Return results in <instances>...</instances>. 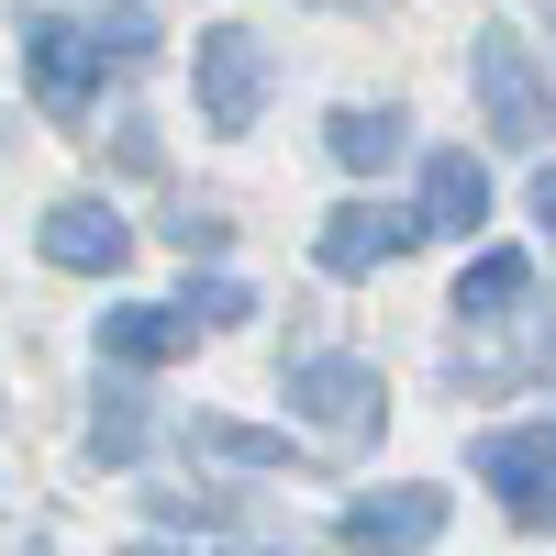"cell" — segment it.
I'll list each match as a JSON object with an SVG mask.
<instances>
[{
	"mask_svg": "<svg viewBox=\"0 0 556 556\" xmlns=\"http://www.w3.org/2000/svg\"><path fill=\"white\" fill-rule=\"evenodd\" d=\"M534 212H545V223H556V167H545V178H534Z\"/></svg>",
	"mask_w": 556,
	"mask_h": 556,
	"instance_id": "obj_16",
	"label": "cell"
},
{
	"mask_svg": "<svg viewBox=\"0 0 556 556\" xmlns=\"http://www.w3.org/2000/svg\"><path fill=\"white\" fill-rule=\"evenodd\" d=\"M201 445L235 468H290V434H256V424H201Z\"/></svg>",
	"mask_w": 556,
	"mask_h": 556,
	"instance_id": "obj_13",
	"label": "cell"
},
{
	"mask_svg": "<svg viewBox=\"0 0 556 556\" xmlns=\"http://www.w3.org/2000/svg\"><path fill=\"white\" fill-rule=\"evenodd\" d=\"M412 245H424V212H390V201H345L334 223H323V267H334V278H367V267H390V256H412Z\"/></svg>",
	"mask_w": 556,
	"mask_h": 556,
	"instance_id": "obj_3",
	"label": "cell"
},
{
	"mask_svg": "<svg viewBox=\"0 0 556 556\" xmlns=\"http://www.w3.org/2000/svg\"><path fill=\"white\" fill-rule=\"evenodd\" d=\"M468 78H479L501 146H545L556 101H545V78H534V56H523V34H479V45H468Z\"/></svg>",
	"mask_w": 556,
	"mask_h": 556,
	"instance_id": "obj_1",
	"label": "cell"
},
{
	"mask_svg": "<svg viewBox=\"0 0 556 556\" xmlns=\"http://www.w3.org/2000/svg\"><path fill=\"white\" fill-rule=\"evenodd\" d=\"M334 156L345 167H390L401 156V112H334Z\"/></svg>",
	"mask_w": 556,
	"mask_h": 556,
	"instance_id": "obj_11",
	"label": "cell"
},
{
	"mask_svg": "<svg viewBox=\"0 0 556 556\" xmlns=\"http://www.w3.org/2000/svg\"><path fill=\"white\" fill-rule=\"evenodd\" d=\"M134 556H167V545H134Z\"/></svg>",
	"mask_w": 556,
	"mask_h": 556,
	"instance_id": "obj_17",
	"label": "cell"
},
{
	"mask_svg": "<svg viewBox=\"0 0 556 556\" xmlns=\"http://www.w3.org/2000/svg\"><path fill=\"white\" fill-rule=\"evenodd\" d=\"M89 445H101V456H146V401L112 390V401H101V424H89Z\"/></svg>",
	"mask_w": 556,
	"mask_h": 556,
	"instance_id": "obj_14",
	"label": "cell"
},
{
	"mask_svg": "<svg viewBox=\"0 0 556 556\" xmlns=\"http://www.w3.org/2000/svg\"><path fill=\"white\" fill-rule=\"evenodd\" d=\"M501 301H523V256H479L456 278V312H501Z\"/></svg>",
	"mask_w": 556,
	"mask_h": 556,
	"instance_id": "obj_12",
	"label": "cell"
},
{
	"mask_svg": "<svg viewBox=\"0 0 556 556\" xmlns=\"http://www.w3.org/2000/svg\"><path fill=\"white\" fill-rule=\"evenodd\" d=\"M245 556H267V545H245Z\"/></svg>",
	"mask_w": 556,
	"mask_h": 556,
	"instance_id": "obj_18",
	"label": "cell"
},
{
	"mask_svg": "<svg viewBox=\"0 0 556 556\" xmlns=\"http://www.w3.org/2000/svg\"><path fill=\"white\" fill-rule=\"evenodd\" d=\"M223 235H235V223H212V212H190V223H167V245H178V256H212Z\"/></svg>",
	"mask_w": 556,
	"mask_h": 556,
	"instance_id": "obj_15",
	"label": "cell"
},
{
	"mask_svg": "<svg viewBox=\"0 0 556 556\" xmlns=\"http://www.w3.org/2000/svg\"><path fill=\"white\" fill-rule=\"evenodd\" d=\"M201 334H212L201 301H123V312H101V356H123V367H167Z\"/></svg>",
	"mask_w": 556,
	"mask_h": 556,
	"instance_id": "obj_4",
	"label": "cell"
},
{
	"mask_svg": "<svg viewBox=\"0 0 556 556\" xmlns=\"http://www.w3.org/2000/svg\"><path fill=\"white\" fill-rule=\"evenodd\" d=\"M34 245H45V267H78V278H101V267H123V256H134L123 212H101V201H56Z\"/></svg>",
	"mask_w": 556,
	"mask_h": 556,
	"instance_id": "obj_9",
	"label": "cell"
},
{
	"mask_svg": "<svg viewBox=\"0 0 556 556\" xmlns=\"http://www.w3.org/2000/svg\"><path fill=\"white\" fill-rule=\"evenodd\" d=\"M445 534V490H367L345 513V545L356 556H424Z\"/></svg>",
	"mask_w": 556,
	"mask_h": 556,
	"instance_id": "obj_5",
	"label": "cell"
},
{
	"mask_svg": "<svg viewBox=\"0 0 556 556\" xmlns=\"http://www.w3.org/2000/svg\"><path fill=\"white\" fill-rule=\"evenodd\" d=\"M190 78H201V123H212V134H245V123L267 112V45H256L245 23H223V34H201V56H190Z\"/></svg>",
	"mask_w": 556,
	"mask_h": 556,
	"instance_id": "obj_2",
	"label": "cell"
},
{
	"mask_svg": "<svg viewBox=\"0 0 556 556\" xmlns=\"http://www.w3.org/2000/svg\"><path fill=\"white\" fill-rule=\"evenodd\" d=\"M23 67H34V89H45V112H78V101H89V78L112 67V45L67 34L56 12H34V23H23Z\"/></svg>",
	"mask_w": 556,
	"mask_h": 556,
	"instance_id": "obj_7",
	"label": "cell"
},
{
	"mask_svg": "<svg viewBox=\"0 0 556 556\" xmlns=\"http://www.w3.org/2000/svg\"><path fill=\"white\" fill-rule=\"evenodd\" d=\"M479 479L513 501V523H545V513H556V434H545V424L490 434V445H479Z\"/></svg>",
	"mask_w": 556,
	"mask_h": 556,
	"instance_id": "obj_6",
	"label": "cell"
},
{
	"mask_svg": "<svg viewBox=\"0 0 556 556\" xmlns=\"http://www.w3.org/2000/svg\"><path fill=\"white\" fill-rule=\"evenodd\" d=\"M479 212H490V178L445 146V156L424 167V235H479Z\"/></svg>",
	"mask_w": 556,
	"mask_h": 556,
	"instance_id": "obj_10",
	"label": "cell"
},
{
	"mask_svg": "<svg viewBox=\"0 0 556 556\" xmlns=\"http://www.w3.org/2000/svg\"><path fill=\"white\" fill-rule=\"evenodd\" d=\"M290 401L312 412L323 434H367V424H379V367H356V356H312V367H290Z\"/></svg>",
	"mask_w": 556,
	"mask_h": 556,
	"instance_id": "obj_8",
	"label": "cell"
}]
</instances>
